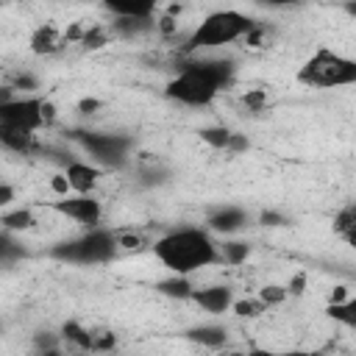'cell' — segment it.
I'll list each match as a JSON object with an SVG mask.
<instances>
[{
	"label": "cell",
	"mask_w": 356,
	"mask_h": 356,
	"mask_svg": "<svg viewBox=\"0 0 356 356\" xmlns=\"http://www.w3.org/2000/svg\"><path fill=\"white\" fill-rule=\"evenodd\" d=\"M234 78V61L228 58H186L178 64V75L167 83V97L184 106H209Z\"/></svg>",
	"instance_id": "cell-1"
},
{
	"label": "cell",
	"mask_w": 356,
	"mask_h": 356,
	"mask_svg": "<svg viewBox=\"0 0 356 356\" xmlns=\"http://www.w3.org/2000/svg\"><path fill=\"white\" fill-rule=\"evenodd\" d=\"M153 253L172 275H192L203 267L222 264L220 248L211 239V234L206 228H189V225L159 236L153 242Z\"/></svg>",
	"instance_id": "cell-2"
},
{
	"label": "cell",
	"mask_w": 356,
	"mask_h": 356,
	"mask_svg": "<svg viewBox=\"0 0 356 356\" xmlns=\"http://www.w3.org/2000/svg\"><path fill=\"white\" fill-rule=\"evenodd\" d=\"M259 22H253L250 17L239 14V11H214L209 14L184 42L181 47V56H192L197 50H209V47H222V44H231L236 39H245Z\"/></svg>",
	"instance_id": "cell-3"
},
{
	"label": "cell",
	"mask_w": 356,
	"mask_h": 356,
	"mask_svg": "<svg viewBox=\"0 0 356 356\" xmlns=\"http://www.w3.org/2000/svg\"><path fill=\"white\" fill-rule=\"evenodd\" d=\"M298 81L317 89L353 86L356 83V58H348L331 47H317L306 64L298 70Z\"/></svg>",
	"instance_id": "cell-4"
},
{
	"label": "cell",
	"mask_w": 356,
	"mask_h": 356,
	"mask_svg": "<svg viewBox=\"0 0 356 356\" xmlns=\"http://www.w3.org/2000/svg\"><path fill=\"white\" fill-rule=\"evenodd\" d=\"M114 253H117L114 234L106 228H89V234L61 242L50 250V256L61 261H72V264H103V261H111Z\"/></svg>",
	"instance_id": "cell-5"
},
{
	"label": "cell",
	"mask_w": 356,
	"mask_h": 356,
	"mask_svg": "<svg viewBox=\"0 0 356 356\" xmlns=\"http://www.w3.org/2000/svg\"><path fill=\"white\" fill-rule=\"evenodd\" d=\"M95 164H103L106 170H120L128 164V150L134 145L131 136L122 134H103V131H72L70 134Z\"/></svg>",
	"instance_id": "cell-6"
},
{
	"label": "cell",
	"mask_w": 356,
	"mask_h": 356,
	"mask_svg": "<svg viewBox=\"0 0 356 356\" xmlns=\"http://www.w3.org/2000/svg\"><path fill=\"white\" fill-rule=\"evenodd\" d=\"M42 106H44V97H17L14 103L0 106V125L36 134L39 128H47Z\"/></svg>",
	"instance_id": "cell-7"
},
{
	"label": "cell",
	"mask_w": 356,
	"mask_h": 356,
	"mask_svg": "<svg viewBox=\"0 0 356 356\" xmlns=\"http://www.w3.org/2000/svg\"><path fill=\"white\" fill-rule=\"evenodd\" d=\"M50 211L61 214V217H70L86 228H97L100 225V217H103V206L97 197L92 195H70V197H58L47 206Z\"/></svg>",
	"instance_id": "cell-8"
},
{
	"label": "cell",
	"mask_w": 356,
	"mask_h": 356,
	"mask_svg": "<svg viewBox=\"0 0 356 356\" xmlns=\"http://www.w3.org/2000/svg\"><path fill=\"white\" fill-rule=\"evenodd\" d=\"M189 300L197 303V306H200L203 312H209V314H222V312H228V309L234 306V295H231V289H228L225 284L200 286V289L192 292Z\"/></svg>",
	"instance_id": "cell-9"
},
{
	"label": "cell",
	"mask_w": 356,
	"mask_h": 356,
	"mask_svg": "<svg viewBox=\"0 0 356 356\" xmlns=\"http://www.w3.org/2000/svg\"><path fill=\"white\" fill-rule=\"evenodd\" d=\"M67 178H70V186H72V192L75 195H92V189L97 186V181H100V167H95V164H89V161H70L67 164Z\"/></svg>",
	"instance_id": "cell-10"
},
{
	"label": "cell",
	"mask_w": 356,
	"mask_h": 356,
	"mask_svg": "<svg viewBox=\"0 0 356 356\" xmlns=\"http://www.w3.org/2000/svg\"><path fill=\"white\" fill-rule=\"evenodd\" d=\"M206 222H209V228L217 231V234H234V231H239V228L248 222V211H242V209H236V206H222V209L211 211Z\"/></svg>",
	"instance_id": "cell-11"
},
{
	"label": "cell",
	"mask_w": 356,
	"mask_h": 356,
	"mask_svg": "<svg viewBox=\"0 0 356 356\" xmlns=\"http://www.w3.org/2000/svg\"><path fill=\"white\" fill-rule=\"evenodd\" d=\"M28 47L36 53V56H53L64 47V33H58L53 25H39L31 39H28Z\"/></svg>",
	"instance_id": "cell-12"
},
{
	"label": "cell",
	"mask_w": 356,
	"mask_h": 356,
	"mask_svg": "<svg viewBox=\"0 0 356 356\" xmlns=\"http://www.w3.org/2000/svg\"><path fill=\"white\" fill-rule=\"evenodd\" d=\"M0 142H3L6 150H14L19 156H28V153H33L39 147L36 134L22 131V128H6V125H0Z\"/></svg>",
	"instance_id": "cell-13"
},
{
	"label": "cell",
	"mask_w": 356,
	"mask_h": 356,
	"mask_svg": "<svg viewBox=\"0 0 356 356\" xmlns=\"http://www.w3.org/2000/svg\"><path fill=\"white\" fill-rule=\"evenodd\" d=\"M61 339L72 348V350H78V353H92V339H95V331H89V328H83L78 320H67L64 325H61Z\"/></svg>",
	"instance_id": "cell-14"
},
{
	"label": "cell",
	"mask_w": 356,
	"mask_h": 356,
	"mask_svg": "<svg viewBox=\"0 0 356 356\" xmlns=\"http://www.w3.org/2000/svg\"><path fill=\"white\" fill-rule=\"evenodd\" d=\"M106 8L117 17H122V19H153V17H159L156 3H108Z\"/></svg>",
	"instance_id": "cell-15"
},
{
	"label": "cell",
	"mask_w": 356,
	"mask_h": 356,
	"mask_svg": "<svg viewBox=\"0 0 356 356\" xmlns=\"http://www.w3.org/2000/svg\"><path fill=\"white\" fill-rule=\"evenodd\" d=\"M186 337L192 342H200L206 348H222L228 342V331L222 325H195L186 331Z\"/></svg>",
	"instance_id": "cell-16"
},
{
	"label": "cell",
	"mask_w": 356,
	"mask_h": 356,
	"mask_svg": "<svg viewBox=\"0 0 356 356\" xmlns=\"http://www.w3.org/2000/svg\"><path fill=\"white\" fill-rule=\"evenodd\" d=\"M3 231L14 234V231H31L36 225V214L31 209H6L0 217Z\"/></svg>",
	"instance_id": "cell-17"
},
{
	"label": "cell",
	"mask_w": 356,
	"mask_h": 356,
	"mask_svg": "<svg viewBox=\"0 0 356 356\" xmlns=\"http://www.w3.org/2000/svg\"><path fill=\"white\" fill-rule=\"evenodd\" d=\"M156 289H159L161 295H167V298H178V300H189L192 292H195L189 275H172V278H164V281L156 284Z\"/></svg>",
	"instance_id": "cell-18"
},
{
	"label": "cell",
	"mask_w": 356,
	"mask_h": 356,
	"mask_svg": "<svg viewBox=\"0 0 356 356\" xmlns=\"http://www.w3.org/2000/svg\"><path fill=\"white\" fill-rule=\"evenodd\" d=\"M325 317L339 323V325L356 328V298H350L345 303H337V306H325Z\"/></svg>",
	"instance_id": "cell-19"
},
{
	"label": "cell",
	"mask_w": 356,
	"mask_h": 356,
	"mask_svg": "<svg viewBox=\"0 0 356 356\" xmlns=\"http://www.w3.org/2000/svg\"><path fill=\"white\" fill-rule=\"evenodd\" d=\"M111 28L106 25V22H95V25H89V31H86V36H83V42H81V47L83 50H100V47H106L108 42H111Z\"/></svg>",
	"instance_id": "cell-20"
},
{
	"label": "cell",
	"mask_w": 356,
	"mask_h": 356,
	"mask_svg": "<svg viewBox=\"0 0 356 356\" xmlns=\"http://www.w3.org/2000/svg\"><path fill=\"white\" fill-rule=\"evenodd\" d=\"M200 139L214 147V150H228L231 147V139H234V131H228L225 125H211V128H203L200 131Z\"/></svg>",
	"instance_id": "cell-21"
},
{
	"label": "cell",
	"mask_w": 356,
	"mask_h": 356,
	"mask_svg": "<svg viewBox=\"0 0 356 356\" xmlns=\"http://www.w3.org/2000/svg\"><path fill=\"white\" fill-rule=\"evenodd\" d=\"M114 234V245L117 250H125V253H136L145 248V236L134 228H120V231H111Z\"/></svg>",
	"instance_id": "cell-22"
},
{
	"label": "cell",
	"mask_w": 356,
	"mask_h": 356,
	"mask_svg": "<svg viewBox=\"0 0 356 356\" xmlns=\"http://www.w3.org/2000/svg\"><path fill=\"white\" fill-rule=\"evenodd\" d=\"M334 231H337L350 248H356V220L350 217L348 209H342V211L334 217Z\"/></svg>",
	"instance_id": "cell-23"
},
{
	"label": "cell",
	"mask_w": 356,
	"mask_h": 356,
	"mask_svg": "<svg viewBox=\"0 0 356 356\" xmlns=\"http://www.w3.org/2000/svg\"><path fill=\"white\" fill-rule=\"evenodd\" d=\"M248 253H250V248L245 242H222V248H220V259L225 264H231V267L242 264L248 259Z\"/></svg>",
	"instance_id": "cell-24"
},
{
	"label": "cell",
	"mask_w": 356,
	"mask_h": 356,
	"mask_svg": "<svg viewBox=\"0 0 356 356\" xmlns=\"http://www.w3.org/2000/svg\"><path fill=\"white\" fill-rule=\"evenodd\" d=\"M234 314L236 317H245V320H253V317H261L267 312V306L259 300V298H242V300H234Z\"/></svg>",
	"instance_id": "cell-25"
},
{
	"label": "cell",
	"mask_w": 356,
	"mask_h": 356,
	"mask_svg": "<svg viewBox=\"0 0 356 356\" xmlns=\"http://www.w3.org/2000/svg\"><path fill=\"white\" fill-rule=\"evenodd\" d=\"M289 298V292H286V286H281V284H264L261 289H259V300L270 309V306H281L284 300Z\"/></svg>",
	"instance_id": "cell-26"
},
{
	"label": "cell",
	"mask_w": 356,
	"mask_h": 356,
	"mask_svg": "<svg viewBox=\"0 0 356 356\" xmlns=\"http://www.w3.org/2000/svg\"><path fill=\"white\" fill-rule=\"evenodd\" d=\"M242 106L248 111H264L267 108V89H245Z\"/></svg>",
	"instance_id": "cell-27"
},
{
	"label": "cell",
	"mask_w": 356,
	"mask_h": 356,
	"mask_svg": "<svg viewBox=\"0 0 356 356\" xmlns=\"http://www.w3.org/2000/svg\"><path fill=\"white\" fill-rule=\"evenodd\" d=\"M47 186H50V192L58 195V197H70V192H72L67 172H53V175L47 178Z\"/></svg>",
	"instance_id": "cell-28"
},
{
	"label": "cell",
	"mask_w": 356,
	"mask_h": 356,
	"mask_svg": "<svg viewBox=\"0 0 356 356\" xmlns=\"http://www.w3.org/2000/svg\"><path fill=\"white\" fill-rule=\"evenodd\" d=\"M8 86H11V89H19V92H36V89H39V81H36L31 72H17Z\"/></svg>",
	"instance_id": "cell-29"
},
{
	"label": "cell",
	"mask_w": 356,
	"mask_h": 356,
	"mask_svg": "<svg viewBox=\"0 0 356 356\" xmlns=\"http://www.w3.org/2000/svg\"><path fill=\"white\" fill-rule=\"evenodd\" d=\"M156 31H159L164 39H170V36H175V31H178V19L170 17V14H159V17H156Z\"/></svg>",
	"instance_id": "cell-30"
},
{
	"label": "cell",
	"mask_w": 356,
	"mask_h": 356,
	"mask_svg": "<svg viewBox=\"0 0 356 356\" xmlns=\"http://www.w3.org/2000/svg\"><path fill=\"white\" fill-rule=\"evenodd\" d=\"M248 353L250 356H320L317 350H264V348H253Z\"/></svg>",
	"instance_id": "cell-31"
},
{
	"label": "cell",
	"mask_w": 356,
	"mask_h": 356,
	"mask_svg": "<svg viewBox=\"0 0 356 356\" xmlns=\"http://www.w3.org/2000/svg\"><path fill=\"white\" fill-rule=\"evenodd\" d=\"M306 284H309V273H303V270H300V273H295V275L289 278V284H286V292L298 298V295H303V292H306Z\"/></svg>",
	"instance_id": "cell-32"
},
{
	"label": "cell",
	"mask_w": 356,
	"mask_h": 356,
	"mask_svg": "<svg viewBox=\"0 0 356 356\" xmlns=\"http://www.w3.org/2000/svg\"><path fill=\"white\" fill-rule=\"evenodd\" d=\"M97 108H103V100H97V97H83L78 103V111L81 114H97Z\"/></svg>",
	"instance_id": "cell-33"
},
{
	"label": "cell",
	"mask_w": 356,
	"mask_h": 356,
	"mask_svg": "<svg viewBox=\"0 0 356 356\" xmlns=\"http://www.w3.org/2000/svg\"><path fill=\"white\" fill-rule=\"evenodd\" d=\"M345 300H350L348 298V286H334L331 292H328V306H337V303H345Z\"/></svg>",
	"instance_id": "cell-34"
},
{
	"label": "cell",
	"mask_w": 356,
	"mask_h": 356,
	"mask_svg": "<svg viewBox=\"0 0 356 356\" xmlns=\"http://www.w3.org/2000/svg\"><path fill=\"white\" fill-rule=\"evenodd\" d=\"M245 150H248V139H245V134H234L228 153H245Z\"/></svg>",
	"instance_id": "cell-35"
},
{
	"label": "cell",
	"mask_w": 356,
	"mask_h": 356,
	"mask_svg": "<svg viewBox=\"0 0 356 356\" xmlns=\"http://www.w3.org/2000/svg\"><path fill=\"white\" fill-rule=\"evenodd\" d=\"M11 200H14V186H11L8 181H3V184H0V206L6 209Z\"/></svg>",
	"instance_id": "cell-36"
},
{
	"label": "cell",
	"mask_w": 356,
	"mask_h": 356,
	"mask_svg": "<svg viewBox=\"0 0 356 356\" xmlns=\"http://www.w3.org/2000/svg\"><path fill=\"white\" fill-rule=\"evenodd\" d=\"M261 225H284V217L278 211H261Z\"/></svg>",
	"instance_id": "cell-37"
},
{
	"label": "cell",
	"mask_w": 356,
	"mask_h": 356,
	"mask_svg": "<svg viewBox=\"0 0 356 356\" xmlns=\"http://www.w3.org/2000/svg\"><path fill=\"white\" fill-rule=\"evenodd\" d=\"M214 356H250L248 350H220V353H214Z\"/></svg>",
	"instance_id": "cell-38"
},
{
	"label": "cell",
	"mask_w": 356,
	"mask_h": 356,
	"mask_svg": "<svg viewBox=\"0 0 356 356\" xmlns=\"http://www.w3.org/2000/svg\"><path fill=\"white\" fill-rule=\"evenodd\" d=\"M342 11H345L348 17H353V19H356V3H345V6H342Z\"/></svg>",
	"instance_id": "cell-39"
},
{
	"label": "cell",
	"mask_w": 356,
	"mask_h": 356,
	"mask_svg": "<svg viewBox=\"0 0 356 356\" xmlns=\"http://www.w3.org/2000/svg\"><path fill=\"white\" fill-rule=\"evenodd\" d=\"M33 356H67V353H61V348H56V350H44V353H33Z\"/></svg>",
	"instance_id": "cell-40"
},
{
	"label": "cell",
	"mask_w": 356,
	"mask_h": 356,
	"mask_svg": "<svg viewBox=\"0 0 356 356\" xmlns=\"http://www.w3.org/2000/svg\"><path fill=\"white\" fill-rule=\"evenodd\" d=\"M348 211H350V217L356 220V206H348Z\"/></svg>",
	"instance_id": "cell-41"
}]
</instances>
